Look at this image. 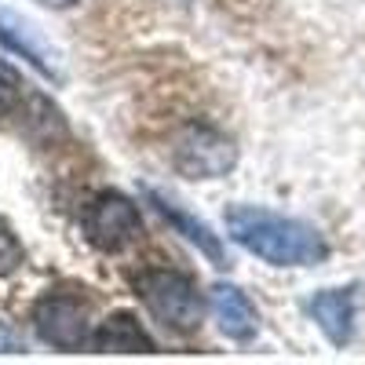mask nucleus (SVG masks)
<instances>
[{
    "label": "nucleus",
    "mask_w": 365,
    "mask_h": 365,
    "mask_svg": "<svg viewBox=\"0 0 365 365\" xmlns=\"http://www.w3.org/2000/svg\"><path fill=\"white\" fill-rule=\"evenodd\" d=\"M227 230L241 249H249L270 267H314L329 256L325 237L303 220H289L278 212L234 205L227 208Z\"/></svg>",
    "instance_id": "f257e3e1"
},
{
    "label": "nucleus",
    "mask_w": 365,
    "mask_h": 365,
    "mask_svg": "<svg viewBox=\"0 0 365 365\" xmlns=\"http://www.w3.org/2000/svg\"><path fill=\"white\" fill-rule=\"evenodd\" d=\"M135 292L146 303V311L154 314L165 329L175 332H190L201 325L205 314V299L197 292V285L187 278V274L175 270H143L135 278Z\"/></svg>",
    "instance_id": "f03ea898"
},
{
    "label": "nucleus",
    "mask_w": 365,
    "mask_h": 365,
    "mask_svg": "<svg viewBox=\"0 0 365 365\" xmlns=\"http://www.w3.org/2000/svg\"><path fill=\"white\" fill-rule=\"evenodd\" d=\"M172 165L187 179H220L237 165V146L212 125H187L172 143Z\"/></svg>",
    "instance_id": "7ed1b4c3"
},
{
    "label": "nucleus",
    "mask_w": 365,
    "mask_h": 365,
    "mask_svg": "<svg viewBox=\"0 0 365 365\" xmlns=\"http://www.w3.org/2000/svg\"><path fill=\"white\" fill-rule=\"evenodd\" d=\"M34 329L48 347L81 351L91 340L88 303L77 296H44L34 307Z\"/></svg>",
    "instance_id": "20e7f679"
},
{
    "label": "nucleus",
    "mask_w": 365,
    "mask_h": 365,
    "mask_svg": "<svg viewBox=\"0 0 365 365\" xmlns=\"http://www.w3.org/2000/svg\"><path fill=\"white\" fill-rule=\"evenodd\" d=\"M84 230L96 249L117 252V249L132 245V241H139L143 220H139V208L125 194H99L84 212Z\"/></svg>",
    "instance_id": "39448f33"
},
{
    "label": "nucleus",
    "mask_w": 365,
    "mask_h": 365,
    "mask_svg": "<svg viewBox=\"0 0 365 365\" xmlns=\"http://www.w3.org/2000/svg\"><path fill=\"white\" fill-rule=\"evenodd\" d=\"M208 303H212V314H216L220 329L227 332L230 340L249 344V340L256 336V329H259V314H256V307H252V299H249L245 292H241L237 285H227V282L212 285Z\"/></svg>",
    "instance_id": "423d86ee"
},
{
    "label": "nucleus",
    "mask_w": 365,
    "mask_h": 365,
    "mask_svg": "<svg viewBox=\"0 0 365 365\" xmlns=\"http://www.w3.org/2000/svg\"><path fill=\"white\" fill-rule=\"evenodd\" d=\"M0 41H4L11 51H19L22 58H29L48 81H63V70H58L55 51L37 37L34 26H29L26 19H19L15 11H8V8H0Z\"/></svg>",
    "instance_id": "0eeeda50"
},
{
    "label": "nucleus",
    "mask_w": 365,
    "mask_h": 365,
    "mask_svg": "<svg viewBox=\"0 0 365 365\" xmlns=\"http://www.w3.org/2000/svg\"><path fill=\"white\" fill-rule=\"evenodd\" d=\"M311 314L329 344H351L354 336V289H325L311 299Z\"/></svg>",
    "instance_id": "6e6552de"
},
{
    "label": "nucleus",
    "mask_w": 365,
    "mask_h": 365,
    "mask_svg": "<svg viewBox=\"0 0 365 365\" xmlns=\"http://www.w3.org/2000/svg\"><path fill=\"white\" fill-rule=\"evenodd\" d=\"M91 347L103 351V354H150L154 351V340L143 332V325L132 318V314H110L96 336H91Z\"/></svg>",
    "instance_id": "1a4fd4ad"
},
{
    "label": "nucleus",
    "mask_w": 365,
    "mask_h": 365,
    "mask_svg": "<svg viewBox=\"0 0 365 365\" xmlns=\"http://www.w3.org/2000/svg\"><path fill=\"white\" fill-rule=\"evenodd\" d=\"M146 197L154 201V208L161 212V216H165L168 223H175V227H179V230L187 234V237L194 241V245H197V249H201V252L212 259V263H216V267H227V256H223L220 237L212 234V230H208L201 220H190V216H187V212H182L175 201H168V197H165V194H158V190H146Z\"/></svg>",
    "instance_id": "9d476101"
},
{
    "label": "nucleus",
    "mask_w": 365,
    "mask_h": 365,
    "mask_svg": "<svg viewBox=\"0 0 365 365\" xmlns=\"http://www.w3.org/2000/svg\"><path fill=\"white\" fill-rule=\"evenodd\" d=\"M22 77L15 73V66H8V63H0V117L4 113H11L19 103H22Z\"/></svg>",
    "instance_id": "9b49d317"
},
{
    "label": "nucleus",
    "mask_w": 365,
    "mask_h": 365,
    "mask_svg": "<svg viewBox=\"0 0 365 365\" xmlns=\"http://www.w3.org/2000/svg\"><path fill=\"white\" fill-rule=\"evenodd\" d=\"M19 263H22V245H19V237L11 234V227L0 220V278L11 274Z\"/></svg>",
    "instance_id": "f8f14e48"
},
{
    "label": "nucleus",
    "mask_w": 365,
    "mask_h": 365,
    "mask_svg": "<svg viewBox=\"0 0 365 365\" xmlns=\"http://www.w3.org/2000/svg\"><path fill=\"white\" fill-rule=\"evenodd\" d=\"M37 4H44V8H73L77 0H37Z\"/></svg>",
    "instance_id": "ddd939ff"
}]
</instances>
